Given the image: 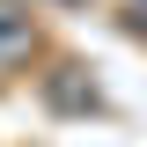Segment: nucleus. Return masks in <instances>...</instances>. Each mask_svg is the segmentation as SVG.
<instances>
[{
  "mask_svg": "<svg viewBox=\"0 0 147 147\" xmlns=\"http://www.w3.org/2000/svg\"><path fill=\"white\" fill-rule=\"evenodd\" d=\"M30 15H15V7H0V59H15V52H30Z\"/></svg>",
  "mask_w": 147,
  "mask_h": 147,
  "instance_id": "f257e3e1",
  "label": "nucleus"
},
{
  "mask_svg": "<svg viewBox=\"0 0 147 147\" xmlns=\"http://www.w3.org/2000/svg\"><path fill=\"white\" fill-rule=\"evenodd\" d=\"M132 30H147V0H132Z\"/></svg>",
  "mask_w": 147,
  "mask_h": 147,
  "instance_id": "f03ea898",
  "label": "nucleus"
}]
</instances>
